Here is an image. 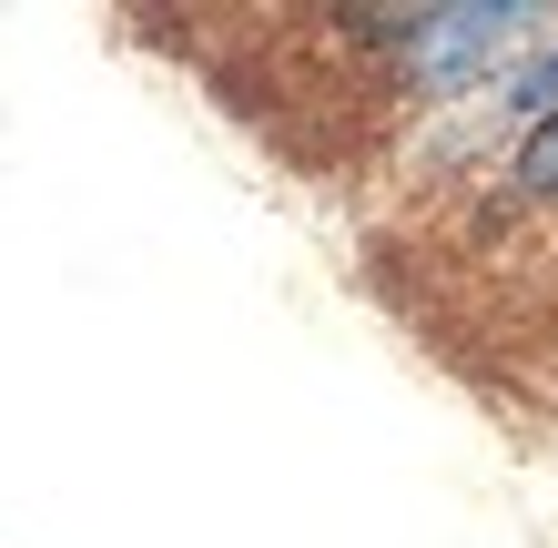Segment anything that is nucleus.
Wrapping results in <instances>:
<instances>
[{"instance_id":"nucleus-1","label":"nucleus","mask_w":558,"mask_h":548,"mask_svg":"<svg viewBox=\"0 0 558 548\" xmlns=\"http://www.w3.org/2000/svg\"><path fill=\"white\" fill-rule=\"evenodd\" d=\"M508 183L529 193V204H558V112L518 133V153H508Z\"/></svg>"},{"instance_id":"nucleus-2","label":"nucleus","mask_w":558,"mask_h":548,"mask_svg":"<svg viewBox=\"0 0 558 548\" xmlns=\"http://www.w3.org/2000/svg\"><path fill=\"white\" fill-rule=\"evenodd\" d=\"M508 102L529 112V122H548V112H558V51H538L529 72H518V92H508Z\"/></svg>"}]
</instances>
